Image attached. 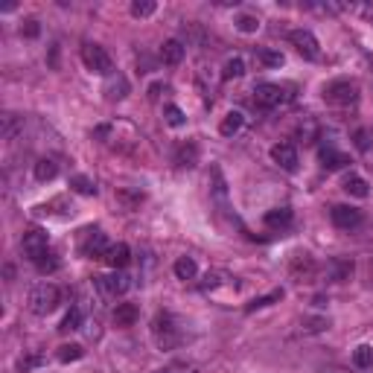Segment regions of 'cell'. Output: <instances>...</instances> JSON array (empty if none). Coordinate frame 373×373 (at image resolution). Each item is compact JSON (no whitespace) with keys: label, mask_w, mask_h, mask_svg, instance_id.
Returning <instances> with one entry per match:
<instances>
[{"label":"cell","mask_w":373,"mask_h":373,"mask_svg":"<svg viewBox=\"0 0 373 373\" xmlns=\"http://www.w3.org/2000/svg\"><path fill=\"white\" fill-rule=\"evenodd\" d=\"M35 266H38V271H56L59 269V260H56V254H53V251H47L44 257L35 260Z\"/></svg>","instance_id":"obj_34"},{"label":"cell","mask_w":373,"mask_h":373,"mask_svg":"<svg viewBox=\"0 0 373 373\" xmlns=\"http://www.w3.org/2000/svg\"><path fill=\"white\" fill-rule=\"evenodd\" d=\"M344 190H347L350 196H356V199H367V192H370L367 181L362 175H347V178H344Z\"/></svg>","instance_id":"obj_20"},{"label":"cell","mask_w":373,"mask_h":373,"mask_svg":"<svg viewBox=\"0 0 373 373\" xmlns=\"http://www.w3.org/2000/svg\"><path fill=\"white\" fill-rule=\"evenodd\" d=\"M254 102L260 108H278L283 102V88L274 85V82H260L254 88Z\"/></svg>","instance_id":"obj_10"},{"label":"cell","mask_w":373,"mask_h":373,"mask_svg":"<svg viewBox=\"0 0 373 373\" xmlns=\"http://www.w3.org/2000/svg\"><path fill=\"white\" fill-rule=\"evenodd\" d=\"M152 373H170V370H163V367H158V370H152Z\"/></svg>","instance_id":"obj_41"},{"label":"cell","mask_w":373,"mask_h":373,"mask_svg":"<svg viewBox=\"0 0 373 373\" xmlns=\"http://www.w3.org/2000/svg\"><path fill=\"white\" fill-rule=\"evenodd\" d=\"M271 161L278 163L280 170L286 172H295L298 170V152L292 143H278V146H271Z\"/></svg>","instance_id":"obj_12"},{"label":"cell","mask_w":373,"mask_h":373,"mask_svg":"<svg viewBox=\"0 0 373 373\" xmlns=\"http://www.w3.org/2000/svg\"><path fill=\"white\" fill-rule=\"evenodd\" d=\"M38 33H41L38 21H35V18H26V21H24V26H21V35H26V38H35Z\"/></svg>","instance_id":"obj_38"},{"label":"cell","mask_w":373,"mask_h":373,"mask_svg":"<svg viewBox=\"0 0 373 373\" xmlns=\"http://www.w3.org/2000/svg\"><path fill=\"white\" fill-rule=\"evenodd\" d=\"M59 175V167H56V161H50V158H41L35 163V178L38 181H53V178Z\"/></svg>","instance_id":"obj_23"},{"label":"cell","mask_w":373,"mask_h":373,"mask_svg":"<svg viewBox=\"0 0 373 373\" xmlns=\"http://www.w3.org/2000/svg\"><path fill=\"white\" fill-rule=\"evenodd\" d=\"M71 187L76 192H82V196H96V184L91 181V178H85V175H73L71 178Z\"/></svg>","instance_id":"obj_27"},{"label":"cell","mask_w":373,"mask_h":373,"mask_svg":"<svg viewBox=\"0 0 373 373\" xmlns=\"http://www.w3.org/2000/svg\"><path fill=\"white\" fill-rule=\"evenodd\" d=\"M353 365H356V367H373V347H367V344L356 347V353H353Z\"/></svg>","instance_id":"obj_28"},{"label":"cell","mask_w":373,"mask_h":373,"mask_svg":"<svg viewBox=\"0 0 373 373\" xmlns=\"http://www.w3.org/2000/svg\"><path fill=\"white\" fill-rule=\"evenodd\" d=\"M15 129H18L15 114H3V137H6V140H12V137H15Z\"/></svg>","instance_id":"obj_37"},{"label":"cell","mask_w":373,"mask_h":373,"mask_svg":"<svg viewBox=\"0 0 373 373\" xmlns=\"http://www.w3.org/2000/svg\"><path fill=\"white\" fill-rule=\"evenodd\" d=\"M41 362H44V356H41V353H35V356H26V358H21V362H18V370H21V373H26V370L38 367Z\"/></svg>","instance_id":"obj_35"},{"label":"cell","mask_w":373,"mask_h":373,"mask_svg":"<svg viewBox=\"0 0 373 373\" xmlns=\"http://www.w3.org/2000/svg\"><path fill=\"white\" fill-rule=\"evenodd\" d=\"M105 100L108 102H120V100H126L129 96V79L122 76V73H111V76H105Z\"/></svg>","instance_id":"obj_11"},{"label":"cell","mask_w":373,"mask_h":373,"mask_svg":"<svg viewBox=\"0 0 373 373\" xmlns=\"http://www.w3.org/2000/svg\"><path fill=\"white\" fill-rule=\"evenodd\" d=\"M155 3H152V0H134L131 3V15L134 18H149V15H155Z\"/></svg>","instance_id":"obj_31"},{"label":"cell","mask_w":373,"mask_h":373,"mask_svg":"<svg viewBox=\"0 0 373 373\" xmlns=\"http://www.w3.org/2000/svg\"><path fill=\"white\" fill-rule=\"evenodd\" d=\"M242 73H245V62H242L239 56H233V59H228V62H225V71H222V79H225V82L239 79Z\"/></svg>","instance_id":"obj_25"},{"label":"cell","mask_w":373,"mask_h":373,"mask_svg":"<svg viewBox=\"0 0 373 373\" xmlns=\"http://www.w3.org/2000/svg\"><path fill=\"white\" fill-rule=\"evenodd\" d=\"M163 117H167V122H170L172 129H181L184 122H187L184 111H181V108H178V105H167V108H163Z\"/></svg>","instance_id":"obj_29"},{"label":"cell","mask_w":373,"mask_h":373,"mask_svg":"<svg viewBox=\"0 0 373 373\" xmlns=\"http://www.w3.org/2000/svg\"><path fill=\"white\" fill-rule=\"evenodd\" d=\"M289 222H292V210H289V207H274V210L266 213L269 228H286Z\"/></svg>","instance_id":"obj_21"},{"label":"cell","mask_w":373,"mask_h":373,"mask_svg":"<svg viewBox=\"0 0 373 373\" xmlns=\"http://www.w3.org/2000/svg\"><path fill=\"white\" fill-rule=\"evenodd\" d=\"M356 96H358V88H356V82H350V79L329 82V85L324 88V100L329 105H353Z\"/></svg>","instance_id":"obj_4"},{"label":"cell","mask_w":373,"mask_h":373,"mask_svg":"<svg viewBox=\"0 0 373 373\" xmlns=\"http://www.w3.org/2000/svg\"><path fill=\"white\" fill-rule=\"evenodd\" d=\"M350 274H353V260H347V257H336V260H329V262H327V278H329V280L344 283V280H350Z\"/></svg>","instance_id":"obj_14"},{"label":"cell","mask_w":373,"mask_h":373,"mask_svg":"<svg viewBox=\"0 0 373 373\" xmlns=\"http://www.w3.org/2000/svg\"><path fill=\"white\" fill-rule=\"evenodd\" d=\"M329 219H333L336 228L353 230V228L362 225V210H358V207H350V204H336L333 210H329Z\"/></svg>","instance_id":"obj_7"},{"label":"cell","mask_w":373,"mask_h":373,"mask_svg":"<svg viewBox=\"0 0 373 373\" xmlns=\"http://www.w3.org/2000/svg\"><path fill=\"white\" fill-rule=\"evenodd\" d=\"M108 266H111L114 271H122L129 266V260H131V251H129V245L126 242H117V245H108V251L102 257Z\"/></svg>","instance_id":"obj_13"},{"label":"cell","mask_w":373,"mask_h":373,"mask_svg":"<svg viewBox=\"0 0 373 373\" xmlns=\"http://www.w3.org/2000/svg\"><path fill=\"white\" fill-rule=\"evenodd\" d=\"M79 251L85 254V257H105V251H108L105 233L96 230V228L82 230V245H79Z\"/></svg>","instance_id":"obj_9"},{"label":"cell","mask_w":373,"mask_h":373,"mask_svg":"<svg viewBox=\"0 0 373 373\" xmlns=\"http://www.w3.org/2000/svg\"><path fill=\"white\" fill-rule=\"evenodd\" d=\"M289 41H292V47L300 53L303 59L315 62L318 56H321V47H318V38H315L309 30H292V33H289Z\"/></svg>","instance_id":"obj_6"},{"label":"cell","mask_w":373,"mask_h":373,"mask_svg":"<svg viewBox=\"0 0 373 373\" xmlns=\"http://www.w3.org/2000/svg\"><path fill=\"white\" fill-rule=\"evenodd\" d=\"M292 274L298 280H309L312 274H315V262H312V257L309 254H298L295 260H292Z\"/></svg>","instance_id":"obj_17"},{"label":"cell","mask_w":373,"mask_h":373,"mask_svg":"<svg viewBox=\"0 0 373 373\" xmlns=\"http://www.w3.org/2000/svg\"><path fill=\"white\" fill-rule=\"evenodd\" d=\"M356 146L362 149V152H367L370 143H367V131H365V129H358V131H356Z\"/></svg>","instance_id":"obj_39"},{"label":"cell","mask_w":373,"mask_h":373,"mask_svg":"<svg viewBox=\"0 0 373 373\" xmlns=\"http://www.w3.org/2000/svg\"><path fill=\"white\" fill-rule=\"evenodd\" d=\"M21 248H24V254L35 262L38 257H44V254H47V233L41 230V228H30V230L24 233Z\"/></svg>","instance_id":"obj_8"},{"label":"cell","mask_w":373,"mask_h":373,"mask_svg":"<svg viewBox=\"0 0 373 373\" xmlns=\"http://www.w3.org/2000/svg\"><path fill=\"white\" fill-rule=\"evenodd\" d=\"M242 122H245V117L239 114V111H230L225 120H222V126H219V131H222L225 137H233L239 129H242Z\"/></svg>","instance_id":"obj_24"},{"label":"cell","mask_w":373,"mask_h":373,"mask_svg":"<svg viewBox=\"0 0 373 373\" xmlns=\"http://www.w3.org/2000/svg\"><path fill=\"white\" fill-rule=\"evenodd\" d=\"M321 163L324 170H344L350 163V158L344 152H338L336 146H321Z\"/></svg>","instance_id":"obj_15"},{"label":"cell","mask_w":373,"mask_h":373,"mask_svg":"<svg viewBox=\"0 0 373 373\" xmlns=\"http://www.w3.org/2000/svg\"><path fill=\"white\" fill-rule=\"evenodd\" d=\"M237 26H239V33H257V30H260V21L251 18V15H242V18L237 21Z\"/></svg>","instance_id":"obj_36"},{"label":"cell","mask_w":373,"mask_h":373,"mask_svg":"<svg viewBox=\"0 0 373 373\" xmlns=\"http://www.w3.org/2000/svg\"><path fill=\"white\" fill-rule=\"evenodd\" d=\"M161 91H167V85H152V88H149V100H158Z\"/></svg>","instance_id":"obj_40"},{"label":"cell","mask_w":373,"mask_h":373,"mask_svg":"<svg viewBox=\"0 0 373 373\" xmlns=\"http://www.w3.org/2000/svg\"><path fill=\"white\" fill-rule=\"evenodd\" d=\"M196 161H199V146L196 143H184L181 149H178V155H175L178 167H196Z\"/></svg>","instance_id":"obj_22"},{"label":"cell","mask_w":373,"mask_h":373,"mask_svg":"<svg viewBox=\"0 0 373 373\" xmlns=\"http://www.w3.org/2000/svg\"><path fill=\"white\" fill-rule=\"evenodd\" d=\"M137 307L134 303H117V309H114V324L117 327H131L137 321Z\"/></svg>","instance_id":"obj_18"},{"label":"cell","mask_w":373,"mask_h":373,"mask_svg":"<svg viewBox=\"0 0 373 373\" xmlns=\"http://www.w3.org/2000/svg\"><path fill=\"white\" fill-rule=\"evenodd\" d=\"M199 274V266H196V260L192 257H178L175 260V278L178 280H192Z\"/></svg>","instance_id":"obj_19"},{"label":"cell","mask_w":373,"mask_h":373,"mask_svg":"<svg viewBox=\"0 0 373 373\" xmlns=\"http://www.w3.org/2000/svg\"><path fill=\"white\" fill-rule=\"evenodd\" d=\"M257 59L266 64V67H280L283 64V53H274V50H260Z\"/></svg>","instance_id":"obj_32"},{"label":"cell","mask_w":373,"mask_h":373,"mask_svg":"<svg viewBox=\"0 0 373 373\" xmlns=\"http://www.w3.org/2000/svg\"><path fill=\"white\" fill-rule=\"evenodd\" d=\"M79 324H82V312L79 309H71L64 315V321H62V333H71V329H79Z\"/></svg>","instance_id":"obj_33"},{"label":"cell","mask_w":373,"mask_h":373,"mask_svg":"<svg viewBox=\"0 0 373 373\" xmlns=\"http://www.w3.org/2000/svg\"><path fill=\"white\" fill-rule=\"evenodd\" d=\"M280 298H283V289H274L271 295H266V298H257V300L248 303L245 312H254V309H262V307H271V303H274V300H280Z\"/></svg>","instance_id":"obj_30"},{"label":"cell","mask_w":373,"mask_h":373,"mask_svg":"<svg viewBox=\"0 0 373 373\" xmlns=\"http://www.w3.org/2000/svg\"><path fill=\"white\" fill-rule=\"evenodd\" d=\"M82 62H85V67L96 76H111L114 73V62H111V56H108V50L102 44H91L88 41V44L82 47Z\"/></svg>","instance_id":"obj_2"},{"label":"cell","mask_w":373,"mask_h":373,"mask_svg":"<svg viewBox=\"0 0 373 373\" xmlns=\"http://www.w3.org/2000/svg\"><path fill=\"white\" fill-rule=\"evenodd\" d=\"M30 312L33 315H50L53 309L59 307V286L56 283H38L33 286V292H30Z\"/></svg>","instance_id":"obj_1"},{"label":"cell","mask_w":373,"mask_h":373,"mask_svg":"<svg viewBox=\"0 0 373 373\" xmlns=\"http://www.w3.org/2000/svg\"><path fill=\"white\" fill-rule=\"evenodd\" d=\"M96 280V289L105 295V298H117V295H126L129 286H131V278L126 271H114L108 278H93Z\"/></svg>","instance_id":"obj_5"},{"label":"cell","mask_w":373,"mask_h":373,"mask_svg":"<svg viewBox=\"0 0 373 373\" xmlns=\"http://www.w3.org/2000/svg\"><path fill=\"white\" fill-rule=\"evenodd\" d=\"M161 59H163V64H170V67L181 64V62H184V44H181V41H175V38L163 41V47H161Z\"/></svg>","instance_id":"obj_16"},{"label":"cell","mask_w":373,"mask_h":373,"mask_svg":"<svg viewBox=\"0 0 373 373\" xmlns=\"http://www.w3.org/2000/svg\"><path fill=\"white\" fill-rule=\"evenodd\" d=\"M56 356H59V362H64V365H67V362H79V358L85 356V350H82L79 344H62Z\"/></svg>","instance_id":"obj_26"},{"label":"cell","mask_w":373,"mask_h":373,"mask_svg":"<svg viewBox=\"0 0 373 373\" xmlns=\"http://www.w3.org/2000/svg\"><path fill=\"white\" fill-rule=\"evenodd\" d=\"M152 336H155L161 350H175L178 341H181V333H178V327H175L170 312H161L155 318V324H152Z\"/></svg>","instance_id":"obj_3"}]
</instances>
